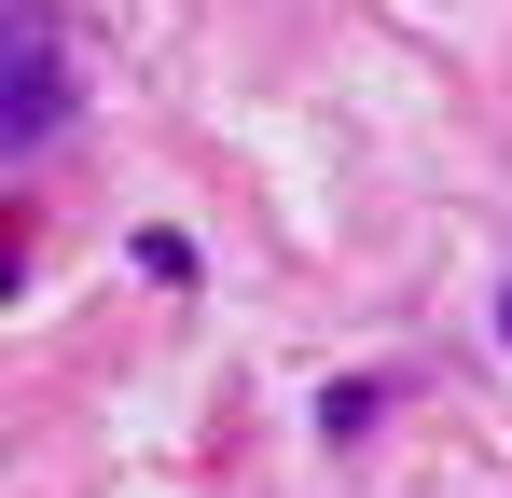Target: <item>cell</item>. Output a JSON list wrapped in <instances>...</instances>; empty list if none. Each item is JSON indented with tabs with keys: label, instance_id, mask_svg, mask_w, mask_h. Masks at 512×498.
Segmentation results:
<instances>
[{
	"label": "cell",
	"instance_id": "cell-1",
	"mask_svg": "<svg viewBox=\"0 0 512 498\" xmlns=\"http://www.w3.org/2000/svg\"><path fill=\"white\" fill-rule=\"evenodd\" d=\"M0 139L14 153L56 139V28H42V0H14V111H0Z\"/></svg>",
	"mask_w": 512,
	"mask_h": 498
},
{
	"label": "cell",
	"instance_id": "cell-2",
	"mask_svg": "<svg viewBox=\"0 0 512 498\" xmlns=\"http://www.w3.org/2000/svg\"><path fill=\"white\" fill-rule=\"evenodd\" d=\"M499 332H512V291H499Z\"/></svg>",
	"mask_w": 512,
	"mask_h": 498
}]
</instances>
